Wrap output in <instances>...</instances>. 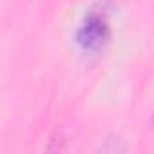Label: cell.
<instances>
[{
	"label": "cell",
	"instance_id": "1",
	"mask_svg": "<svg viewBox=\"0 0 154 154\" xmlns=\"http://www.w3.org/2000/svg\"><path fill=\"white\" fill-rule=\"evenodd\" d=\"M109 36H111V31H109L107 20L102 15L93 13V15H89L85 18V22L78 29L76 40H78V44L84 49L96 51V49H100V47H103L107 44Z\"/></svg>",
	"mask_w": 154,
	"mask_h": 154
}]
</instances>
